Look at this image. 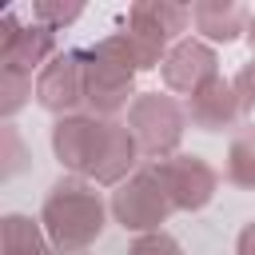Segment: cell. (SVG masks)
I'll use <instances>...</instances> for the list:
<instances>
[{"label":"cell","mask_w":255,"mask_h":255,"mask_svg":"<svg viewBox=\"0 0 255 255\" xmlns=\"http://www.w3.org/2000/svg\"><path fill=\"white\" fill-rule=\"evenodd\" d=\"M56 159L76 171L80 179L96 183H124V175L139 159V143L128 124L100 120V116H64L52 128Z\"/></svg>","instance_id":"cell-1"},{"label":"cell","mask_w":255,"mask_h":255,"mask_svg":"<svg viewBox=\"0 0 255 255\" xmlns=\"http://www.w3.org/2000/svg\"><path fill=\"white\" fill-rule=\"evenodd\" d=\"M40 223L60 251H84L104 231V199L96 195V187L88 179L68 175L60 183H52Z\"/></svg>","instance_id":"cell-2"},{"label":"cell","mask_w":255,"mask_h":255,"mask_svg":"<svg viewBox=\"0 0 255 255\" xmlns=\"http://www.w3.org/2000/svg\"><path fill=\"white\" fill-rule=\"evenodd\" d=\"M183 124H187V112L163 92H139L128 112V128L139 143V155H147L155 163L175 155V147L183 139Z\"/></svg>","instance_id":"cell-3"},{"label":"cell","mask_w":255,"mask_h":255,"mask_svg":"<svg viewBox=\"0 0 255 255\" xmlns=\"http://www.w3.org/2000/svg\"><path fill=\"white\" fill-rule=\"evenodd\" d=\"M171 199L159 183V175L147 167V171H135L131 179L120 183V191L112 195V215L124 231H159V223L171 215Z\"/></svg>","instance_id":"cell-4"},{"label":"cell","mask_w":255,"mask_h":255,"mask_svg":"<svg viewBox=\"0 0 255 255\" xmlns=\"http://www.w3.org/2000/svg\"><path fill=\"white\" fill-rule=\"evenodd\" d=\"M128 100L135 104V72L100 48L84 52V104L92 108V116L108 120L128 108Z\"/></svg>","instance_id":"cell-5"},{"label":"cell","mask_w":255,"mask_h":255,"mask_svg":"<svg viewBox=\"0 0 255 255\" xmlns=\"http://www.w3.org/2000/svg\"><path fill=\"white\" fill-rule=\"evenodd\" d=\"M151 171L159 175V183H163V191H167V199H171L175 211H199V207H207L211 195H215V183H219L215 171H211V163L199 159V155H171V159L151 163Z\"/></svg>","instance_id":"cell-6"},{"label":"cell","mask_w":255,"mask_h":255,"mask_svg":"<svg viewBox=\"0 0 255 255\" xmlns=\"http://www.w3.org/2000/svg\"><path fill=\"white\" fill-rule=\"evenodd\" d=\"M187 24H191V8L167 4V0H139V4H131V12H128V32H131L147 52H155L159 60H167L163 48H167Z\"/></svg>","instance_id":"cell-7"},{"label":"cell","mask_w":255,"mask_h":255,"mask_svg":"<svg viewBox=\"0 0 255 255\" xmlns=\"http://www.w3.org/2000/svg\"><path fill=\"white\" fill-rule=\"evenodd\" d=\"M36 100L40 108L56 112L60 120L84 104V52H60L44 64L40 80H36Z\"/></svg>","instance_id":"cell-8"},{"label":"cell","mask_w":255,"mask_h":255,"mask_svg":"<svg viewBox=\"0 0 255 255\" xmlns=\"http://www.w3.org/2000/svg\"><path fill=\"white\" fill-rule=\"evenodd\" d=\"M56 48V32L44 24L24 28L16 16L0 20V72H24L32 76L36 64H44Z\"/></svg>","instance_id":"cell-9"},{"label":"cell","mask_w":255,"mask_h":255,"mask_svg":"<svg viewBox=\"0 0 255 255\" xmlns=\"http://www.w3.org/2000/svg\"><path fill=\"white\" fill-rule=\"evenodd\" d=\"M159 72H163V84H167L171 92L195 96L207 80L219 76V60H215V52H211L203 40H179V44L167 52V60H163Z\"/></svg>","instance_id":"cell-10"},{"label":"cell","mask_w":255,"mask_h":255,"mask_svg":"<svg viewBox=\"0 0 255 255\" xmlns=\"http://www.w3.org/2000/svg\"><path fill=\"white\" fill-rule=\"evenodd\" d=\"M187 116H191V124H195L199 131H223V128H231V124L243 116V108H239L235 88H231L223 76H215V80H207L195 96H187Z\"/></svg>","instance_id":"cell-11"},{"label":"cell","mask_w":255,"mask_h":255,"mask_svg":"<svg viewBox=\"0 0 255 255\" xmlns=\"http://www.w3.org/2000/svg\"><path fill=\"white\" fill-rule=\"evenodd\" d=\"M247 16L251 12H243L231 0H199V4H191V24L207 40H223V44H231L239 32H247Z\"/></svg>","instance_id":"cell-12"},{"label":"cell","mask_w":255,"mask_h":255,"mask_svg":"<svg viewBox=\"0 0 255 255\" xmlns=\"http://www.w3.org/2000/svg\"><path fill=\"white\" fill-rule=\"evenodd\" d=\"M44 231L28 215H4L0 223V255H44Z\"/></svg>","instance_id":"cell-13"},{"label":"cell","mask_w":255,"mask_h":255,"mask_svg":"<svg viewBox=\"0 0 255 255\" xmlns=\"http://www.w3.org/2000/svg\"><path fill=\"white\" fill-rule=\"evenodd\" d=\"M227 179L235 187H255V124L243 128L227 147Z\"/></svg>","instance_id":"cell-14"},{"label":"cell","mask_w":255,"mask_h":255,"mask_svg":"<svg viewBox=\"0 0 255 255\" xmlns=\"http://www.w3.org/2000/svg\"><path fill=\"white\" fill-rule=\"evenodd\" d=\"M28 96H32V76H24V72H0V116H16Z\"/></svg>","instance_id":"cell-15"},{"label":"cell","mask_w":255,"mask_h":255,"mask_svg":"<svg viewBox=\"0 0 255 255\" xmlns=\"http://www.w3.org/2000/svg\"><path fill=\"white\" fill-rule=\"evenodd\" d=\"M80 12H84V4H76V0H72V4H56V0H36V4H32L36 24H44V28H52V32H56L60 24H72Z\"/></svg>","instance_id":"cell-16"},{"label":"cell","mask_w":255,"mask_h":255,"mask_svg":"<svg viewBox=\"0 0 255 255\" xmlns=\"http://www.w3.org/2000/svg\"><path fill=\"white\" fill-rule=\"evenodd\" d=\"M128 255H183V251H179V243H175L171 235L151 231V235H139V239L131 243V251H128Z\"/></svg>","instance_id":"cell-17"},{"label":"cell","mask_w":255,"mask_h":255,"mask_svg":"<svg viewBox=\"0 0 255 255\" xmlns=\"http://www.w3.org/2000/svg\"><path fill=\"white\" fill-rule=\"evenodd\" d=\"M231 88H235V96H239V108H243V112H255V56L235 72Z\"/></svg>","instance_id":"cell-18"},{"label":"cell","mask_w":255,"mask_h":255,"mask_svg":"<svg viewBox=\"0 0 255 255\" xmlns=\"http://www.w3.org/2000/svg\"><path fill=\"white\" fill-rule=\"evenodd\" d=\"M235 255H255V223H247L235 239Z\"/></svg>","instance_id":"cell-19"},{"label":"cell","mask_w":255,"mask_h":255,"mask_svg":"<svg viewBox=\"0 0 255 255\" xmlns=\"http://www.w3.org/2000/svg\"><path fill=\"white\" fill-rule=\"evenodd\" d=\"M247 40H251V48H255V12L247 16Z\"/></svg>","instance_id":"cell-20"},{"label":"cell","mask_w":255,"mask_h":255,"mask_svg":"<svg viewBox=\"0 0 255 255\" xmlns=\"http://www.w3.org/2000/svg\"><path fill=\"white\" fill-rule=\"evenodd\" d=\"M44 255H64V251H60V247H48V251H44Z\"/></svg>","instance_id":"cell-21"}]
</instances>
